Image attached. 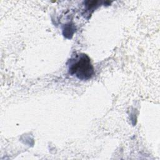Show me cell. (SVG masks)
Here are the masks:
<instances>
[{"instance_id": "obj_1", "label": "cell", "mask_w": 160, "mask_h": 160, "mask_svg": "<svg viewBox=\"0 0 160 160\" xmlns=\"http://www.w3.org/2000/svg\"><path fill=\"white\" fill-rule=\"evenodd\" d=\"M69 71L71 75H75L78 79L87 80L93 76L94 68L89 58L84 54H81L73 60H71Z\"/></svg>"}]
</instances>
